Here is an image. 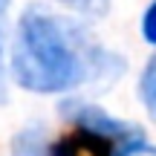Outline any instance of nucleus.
I'll return each instance as SVG.
<instances>
[{
    "instance_id": "obj_1",
    "label": "nucleus",
    "mask_w": 156,
    "mask_h": 156,
    "mask_svg": "<svg viewBox=\"0 0 156 156\" xmlns=\"http://www.w3.org/2000/svg\"><path fill=\"white\" fill-rule=\"evenodd\" d=\"M101 58V52L87 49L84 35L69 23L41 9H26L12 44V75L32 93H67L90 75V64Z\"/></svg>"
},
{
    "instance_id": "obj_7",
    "label": "nucleus",
    "mask_w": 156,
    "mask_h": 156,
    "mask_svg": "<svg viewBox=\"0 0 156 156\" xmlns=\"http://www.w3.org/2000/svg\"><path fill=\"white\" fill-rule=\"evenodd\" d=\"M119 156H156V147L145 145V142H136V145H127Z\"/></svg>"
},
{
    "instance_id": "obj_4",
    "label": "nucleus",
    "mask_w": 156,
    "mask_h": 156,
    "mask_svg": "<svg viewBox=\"0 0 156 156\" xmlns=\"http://www.w3.org/2000/svg\"><path fill=\"white\" fill-rule=\"evenodd\" d=\"M12 156H49V145L44 139V130H23L12 139Z\"/></svg>"
},
{
    "instance_id": "obj_8",
    "label": "nucleus",
    "mask_w": 156,
    "mask_h": 156,
    "mask_svg": "<svg viewBox=\"0 0 156 156\" xmlns=\"http://www.w3.org/2000/svg\"><path fill=\"white\" fill-rule=\"evenodd\" d=\"M6 98V87H3V75H0V101Z\"/></svg>"
},
{
    "instance_id": "obj_6",
    "label": "nucleus",
    "mask_w": 156,
    "mask_h": 156,
    "mask_svg": "<svg viewBox=\"0 0 156 156\" xmlns=\"http://www.w3.org/2000/svg\"><path fill=\"white\" fill-rule=\"evenodd\" d=\"M142 32H145V41L156 46V3L145 12V20H142Z\"/></svg>"
},
{
    "instance_id": "obj_2",
    "label": "nucleus",
    "mask_w": 156,
    "mask_h": 156,
    "mask_svg": "<svg viewBox=\"0 0 156 156\" xmlns=\"http://www.w3.org/2000/svg\"><path fill=\"white\" fill-rule=\"evenodd\" d=\"M61 110H64V116H67L69 122L78 124V127L93 130V133H98V136H107L110 142H127V145L142 142V133L133 127V124L119 122V119H113L110 113L98 110V107H93V104H84V101H67Z\"/></svg>"
},
{
    "instance_id": "obj_5",
    "label": "nucleus",
    "mask_w": 156,
    "mask_h": 156,
    "mask_svg": "<svg viewBox=\"0 0 156 156\" xmlns=\"http://www.w3.org/2000/svg\"><path fill=\"white\" fill-rule=\"evenodd\" d=\"M139 93H142V101H145L147 113L156 119V55L147 61V67H145V75H142V84H139Z\"/></svg>"
},
{
    "instance_id": "obj_3",
    "label": "nucleus",
    "mask_w": 156,
    "mask_h": 156,
    "mask_svg": "<svg viewBox=\"0 0 156 156\" xmlns=\"http://www.w3.org/2000/svg\"><path fill=\"white\" fill-rule=\"evenodd\" d=\"M49 156H113V142L107 136L78 127L73 133L61 136L49 147Z\"/></svg>"
}]
</instances>
